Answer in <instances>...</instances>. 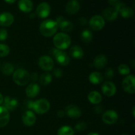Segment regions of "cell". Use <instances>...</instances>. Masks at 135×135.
<instances>
[{
	"label": "cell",
	"instance_id": "6da1fadb",
	"mask_svg": "<svg viewBox=\"0 0 135 135\" xmlns=\"http://www.w3.org/2000/svg\"><path fill=\"white\" fill-rule=\"evenodd\" d=\"M26 106L32 109L38 114H44L47 113L50 108V104L46 99H40L35 102L28 101Z\"/></svg>",
	"mask_w": 135,
	"mask_h": 135
},
{
	"label": "cell",
	"instance_id": "7a4b0ae2",
	"mask_svg": "<svg viewBox=\"0 0 135 135\" xmlns=\"http://www.w3.org/2000/svg\"><path fill=\"white\" fill-rule=\"evenodd\" d=\"M58 25L55 21L47 19L44 21L40 25V32L45 37H51L57 32Z\"/></svg>",
	"mask_w": 135,
	"mask_h": 135
},
{
	"label": "cell",
	"instance_id": "3957f363",
	"mask_svg": "<svg viewBox=\"0 0 135 135\" xmlns=\"http://www.w3.org/2000/svg\"><path fill=\"white\" fill-rule=\"evenodd\" d=\"M53 42L57 49L64 50L71 46V39L68 34L64 32H59L55 34L53 39Z\"/></svg>",
	"mask_w": 135,
	"mask_h": 135
},
{
	"label": "cell",
	"instance_id": "277c9868",
	"mask_svg": "<svg viewBox=\"0 0 135 135\" xmlns=\"http://www.w3.org/2000/svg\"><path fill=\"white\" fill-rule=\"evenodd\" d=\"M13 81L18 86H25L28 83L30 75L26 70L24 69H18L14 72L13 75Z\"/></svg>",
	"mask_w": 135,
	"mask_h": 135
},
{
	"label": "cell",
	"instance_id": "5b68a950",
	"mask_svg": "<svg viewBox=\"0 0 135 135\" xmlns=\"http://www.w3.org/2000/svg\"><path fill=\"white\" fill-rule=\"evenodd\" d=\"M51 53L56 61L59 65L62 66H66L69 64L70 57L65 51L58 50L57 48H54L52 49Z\"/></svg>",
	"mask_w": 135,
	"mask_h": 135
},
{
	"label": "cell",
	"instance_id": "8992f818",
	"mask_svg": "<svg viewBox=\"0 0 135 135\" xmlns=\"http://www.w3.org/2000/svg\"><path fill=\"white\" fill-rule=\"evenodd\" d=\"M90 27L95 31H98L102 30L105 26V20L102 16L96 15L93 16L89 21Z\"/></svg>",
	"mask_w": 135,
	"mask_h": 135
},
{
	"label": "cell",
	"instance_id": "52a82bcc",
	"mask_svg": "<svg viewBox=\"0 0 135 135\" xmlns=\"http://www.w3.org/2000/svg\"><path fill=\"white\" fill-rule=\"evenodd\" d=\"M123 88L129 94H134L135 92V77L134 75H128L124 79L122 83Z\"/></svg>",
	"mask_w": 135,
	"mask_h": 135
},
{
	"label": "cell",
	"instance_id": "ba28073f",
	"mask_svg": "<svg viewBox=\"0 0 135 135\" xmlns=\"http://www.w3.org/2000/svg\"><path fill=\"white\" fill-rule=\"evenodd\" d=\"M38 65L45 71H50L54 67V62L52 58L48 55H43L38 60Z\"/></svg>",
	"mask_w": 135,
	"mask_h": 135
},
{
	"label": "cell",
	"instance_id": "9c48e42d",
	"mask_svg": "<svg viewBox=\"0 0 135 135\" xmlns=\"http://www.w3.org/2000/svg\"><path fill=\"white\" fill-rule=\"evenodd\" d=\"M51 12V7L47 2H42L38 5L36 15L39 18H45L48 17Z\"/></svg>",
	"mask_w": 135,
	"mask_h": 135
},
{
	"label": "cell",
	"instance_id": "30bf717a",
	"mask_svg": "<svg viewBox=\"0 0 135 135\" xmlns=\"http://www.w3.org/2000/svg\"><path fill=\"white\" fill-rule=\"evenodd\" d=\"M102 119L107 125H113L117 122L118 115L115 111L110 109L104 112L102 116Z\"/></svg>",
	"mask_w": 135,
	"mask_h": 135
},
{
	"label": "cell",
	"instance_id": "8fae6325",
	"mask_svg": "<svg viewBox=\"0 0 135 135\" xmlns=\"http://www.w3.org/2000/svg\"><path fill=\"white\" fill-rule=\"evenodd\" d=\"M116 86L114 83L110 81H106L102 86V91L105 96L111 97L115 94Z\"/></svg>",
	"mask_w": 135,
	"mask_h": 135
},
{
	"label": "cell",
	"instance_id": "7c38bea8",
	"mask_svg": "<svg viewBox=\"0 0 135 135\" xmlns=\"http://www.w3.org/2000/svg\"><path fill=\"white\" fill-rule=\"evenodd\" d=\"M22 120L23 123L26 126L31 127L35 124L36 117L35 114L32 111L27 110L22 115Z\"/></svg>",
	"mask_w": 135,
	"mask_h": 135
},
{
	"label": "cell",
	"instance_id": "4fadbf2b",
	"mask_svg": "<svg viewBox=\"0 0 135 135\" xmlns=\"http://www.w3.org/2000/svg\"><path fill=\"white\" fill-rule=\"evenodd\" d=\"M103 18L108 21H113L118 17L119 12L114 7L105 8L103 11Z\"/></svg>",
	"mask_w": 135,
	"mask_h": 135
},
{
	"label": "cell",
	"instance_id": "5bb4252c",
	"mask_svg": "<svg viewBox=\"0 0 135 135\" xmlns=\"http://www.w3.org/2000/svg\"><path fill=\"white\" fill-rule=\"evenodd\" d=\"M14 17L9 12H4L0 15V26L7 27L9 26L14 22Z\"/></svg>",
	"mask_w": 135,
	"mask_h": 135
},
{
	"label": "cell",
	"instance_id": "9a60e30c",
	"mask_svg": "<svg viewBox=\"0 0 135 135\" xmlns=\"http://www.w3.org/2000/svg\"><path fill=\"white\" fill-rule=\"evenodd\" d=\"M65 114L68 117L73 119H77L80 117L82 114V112L79 107L76 106L75 105H69L66 108Z\"/></svg>",
	"mask_w": 135,
	"mask_h": 135
},
{
	"label": "cell",
	"instance_id": "2e32d148",
	"mask_svg": "<svg viewBox=\"0 0 135 135\" xmlns=\"http://www.w3.org/2000/svg\"><path fill=\"white\" fill-rule=\"evenodd\" d=\"M9 112L5 107L0 106V127H4L9 122Z\"/></svg>",
	"mask_w": 135,
	"mask_h": 135
},
{
	"label": "cell",
	"instance_id": "e0dca14e",
	"mask_svg": "<svg viewBox=\"0 0 135 135\" xmlns=\"http://www.w3.org/2000/svg\"><path fill=\"white\" fill-rule=\"evenodd\" d=\"M18 9L24 13H30L32 11L34 5L31 0H19L18 3Z\"/></svg>",
	"mask_w": 135,
	"mask_h": 135
},
{
	"label": "cell",
	"instance_id": "ac0fdd59",
	"mask_svg": "<svg viewBox=\"0 0 135 135\" xmlns=\"http://www.w3.org/2000/svg\"><path fill=\"white\" fill-rule=\"evenodd\" d=\"M40 88L38 84L36 83H31L27 86L26 89V94L30 98H33L38 96L40 93Z\"/></svg>",
	"mask_w": 135,
	"mask_h": 135
},
{
	"label": "cell",
	"instance_id": "d6986e66",
	"mask_svg": "<svg viewBox=\"0 0 135 135\" xmlns=\"http://www.w3.org/2000/svg\"><path fill=\"white\" fill-rule=\"evenodd\" d=\"M65 9L69 15L76 14L80 9V4L76 0H70L66 5Z\"/></svg>",
	"mask_w": 135,
	"mask_h": 135
},
{
	"label": "cell",
	"instance_id": "ffe728a7",
	"mask_svg": "<svg viewBox=\"0 0 135 135\" xmlns=\"http://www.w3.org/2000/svg\"><path fill=\"white\" fill-rule=\"evenodd\" d=\"M4 106L8 111H13L17 108L18 105V101L17 99L6 96L3 100Z\"/></svg>",
	"mask_w": 135,
	"mask_h": 135
},
{
	"label": "cell",
	"instance_id": "44dd1931",
	"mask_svg": "<svg viewBox=\"0 0 135 135\" xmlns=\"http://www.w3.org/2000/svg\"><path fill=\"white\" fill-rule=\"evenodd\" d=\"M107 63H108V59H107L105 55H98L94 59L93 65L96 69H101L105 67Z\"/></svg>",
	"mask_w": 135,
	"mask_h": 135
},
{
	"label": "cell",
	"instance_id": "7402d4cb",
	"mask_svg": "<svg viewBox=\"0 0 135 135\" xmlns=\"http://www.w3.org/2000/svg\"><path fill=\"white\" fill-rule=\"evenodd\" d=\"M69 54L74 59H80L84 57V51L79 46H74L69 50Z\"/></svg>",
	"mask_w": 135,
	"mask_h": 135
},
{
	"label": "cell",
	"instance_id": "603a6c76",
	"mask_svg": "<svg viewBox=\"0 0 135 135\" xmlns=\"http://www.w3.org/2000/svg\"><path fill=\"white\" fill-rule=\"evenodd\" d=\"M88 99L91 104H94V105H98V104H99L102 102V97L101 94L98 92L92 91V92H91L88 94Z\"/></svg>",
	"mask_w": 135,
	"mask_h": 135
},
{
	"label": "cell",
	"instance_id": "cb8c5ba5",
	"mask_svg": "<svg viewBox=\"0 0 135 135\" xmlns=\"http://www.w3.org/2000/svg\"><path fill=\"white\" fill-rule=\"evenodd\" d=\"M58 27H59V28L65 32H69L73 28V25L72 22L64 19L58 24Z\"/></svg>",
	"mask_w": 135,
	"mask_h": 135
},
{
	"label": "cell",
	"instance_id": "d4e9b609",
	"mask_svg": "<svg viewBox=\"0 0 135 135\" xmlns=\"http://www.w3.org/2000/svg\"><path fill=\"white\" fill-rule=\"evenodd\" d=\"M89 80L92 84H99L103 81V76L99 72H93L89 75Z\"/></svg>",
	"mask_w": 135,
	"mask_h": 135
},
{
	"label": "cell",
	"instance_id": "484cf974",
	"mask_svg": "<svg viewBox=\"0 0 135 135\" xmlns=\"http://www.w3.org/2000/svg\"><path fill=\"white\" fill-rule=\"evenodd\" d=\"M119 13H120L121 17H123V18H131L134 15V11L133 10V9H131L129 7L126 6L125 5H124L120 9V10L119 11Z\"/></svg>",
	"mask_w": 135,
	"mask_h": 135
},
{
	"label": "cell",
	"instance_id": "4316f807",
	"mask_svg": "<svg viewBox=\"0 0 135 135\" xmlns=\"http://www.w3.org/2000/svg\"><path fill=\"white\" fill-rule=\"evenodd\" d=\"M1 71L5 75H11L14 73L15 67L11 63L5 62L1 65Z\"/></svg>",
	"mask_w": 135,
	"mask_h": 135
},
{
	"label": "cell",
	"instance_id": "83f0119b",
	"mask_svg": "<svg viewBox=\"0 0 135 135\" xmlns=\"http://www.w3.org/2000/svg\"><path fill=\"white\" fill-rule=\"evenodd\" d=\"M92 38H93V34L92 32L88 29L84 30L80 34V38L85 43H89L90 42H91Z\"/></svg>",
	"mask_w": 135,
	"mask_h": 135
},
{
	"label": "cell",
	"instance_id": "f1b7e54d",
	"mask_svg": "<svg viewBox=\"0 0 135 135\" xmlns=\"http://www.w3.org/2000/svg\"><path fill=\"white\" fill-rule=\"evenodd\" d=\"M75 131L73 129L69 126H63L59 128L57 131V135H74Z\"/></svg>",
	"mask_w": 135,
	"mask_h": 135
},
{
	"label": "cell",
	"instance_id": "f546056e",
	"mask_svg": "<svg viewBox=\"0 0 135 135\" xmlns=\"http://www.w3.org/2000/svg\"><path fill=\"white\" fill-rule=\"evenodd\" d=\"M52 81V76L49 73H45L40 76V83L42 85H48Z\"/></svg>",
	"mask_w": 135,
	"mask_h": 135
},
{
	"label": "cell",
	"instance_id": "4dcf8cb0",
	"mask_svg": "<svg viewBox=\"0 0 135 135\" xmlns=\"http://www.w3.org/2000/svg\"><path fill=\"white\" fill-rule=\"evenodd\" d=\"M10 52L9 46L4 44H0V57H5Z\"/></svg>",
	"mask_w": 135,
	"mask_h": 135
},
{
	"label": "cell",
	"instance_id": "1f68e13d",
	"mask_svg": "<svg viewBox=\"0 0 135 135\" xmlns=\"http://www.w3.org/2000/svg\"><path fill=\"white\" fill-rule=\"evenodd\" d=\"M118 71L122 75H128L131 73L129 67L125 64H121L119 66Z\"/></svg>",
	"mask_w": 135,
	"mask_h": 135
},
{
	"label": "cell",
	"instance_id": "d6a6232c",
	"mask_svg": "<svg viewBox=\"0 0 135 135\" xmlns=\"http://www.w3.org/2000/svg\"><path fill=\"white\" fill-rule=\"evenodd\" d=\"M8 32L5 29H0V41H4L7 38Z\"/></svg>",
	"mask_w": 135,
	"mask_h": 135
},
{
	"label": "cell",
	"instance_id": "836d02e7",
	"mask_svg": "<svg viewBox=\"0 0 135 135\" xmlns=\"http://www.w3.org/2000/svg\"><path fill=\"white\" fill-rule=\"evenodd\" d=\"M86 124L84 123L81 122L76 124V126H75V129H76V131H77L81 132L83 131L86 129Z\"/></svg>",
	"mask_w": 135,
	"mask_h": 135
},
{
	"label": "cell",
	"instance_id": "e575fe53",
	"mask_svg": "<svg viewBox=\"0 0 135 135\" xmlns=\"http://www.w3.org/2000/svg\"><path fill=\"white\" fill-rule=\"evenodd\" d=\"M105 76H106L107 78H109V79H111V78L113 77L114 76V73H113V71L112 69L109 68L106 70L105 73Z\"/></svg>",
	"mask_w": 135,
	"mask_h": 135
},
{
	"label": "cell",
	"instance_id": "d590c367",
	"mask_svg": "<svg viewBox=\"0 0 135 135\" xmlns=\"http://www.w3.org/2000/svg\"><path fill=\"white\" fill-rule=\"evenodd\" d=\"M54 73V76L57 78H60L62 76V75H63V72H62L61 70L58 68L55 69L54 70V73Z\"/></svg>",
	"mask_w": 135,
	"mask_h": 135
},
{
	"label": "cell",
	"instance_id": "8d00e7d4",
	"mask_svg": "<svg viewBox=\"0 0 135 135\" xmlns=\"http://www.w3.org/2000/svg\"><path fill=\"white\" fill-rule=\"evenodd\" d=\"M108 3L113 7H115L121 3V1L120 0H108Z\"/></svg>",
	"mask_w": 135,
	"mask_h": 135
},
{
	"label": "cell",
	"instance_id": "74e56055",
	"mask_svg": "<svg viewBox=\"0 0 135 135\" xmlns=\"http://www.w3.org/2000/svg\"><path fill=\"white\" fill-rule=\"evenodd\" d=\"M79 23H80V25H83V26H84V25H85L87 23V20L84 17H81V18H79Z\"/></svg>",
	"mask_w": 135,
	"mask_h": 135
},
{
	"label": "cell",
	"instance_id": "f35d334b",
	"mask_svg": "<svg viewBox=\"0 0 135 135\" xmlns=\"http://www.w3.org/2000/svg\"><path fill=\"white\" fill-rule=\"evenodd\" d=\"M30 79L33 81H36L37 79H38V74L36 73H32V75H30Z\"/></svg>",
	"mask_w": 135,
	"mask_h": 135
},
{
	"label": "cell",
	"instance_id": "ab89813d",
	"mask_svg": "<svg viewBox=\"0 0 135 135\" xmlns=\"http://www.w3.org/2000/svg\"><path fill=\"white\" fill-rule=\"evenodd\" d=\"M95 111H96V112L97 113H101V112H102V106H100V105H97V106L95 108Z\"/></svg>",
	"mask_w": 135,
	"mask_h": 135
},
{
	"label": "cell",
	"instance_id": "60d3db41",
	"mask_svg": "<svg viewBox=\"0 0 135 135\" xmlns=\"http://www.w3.org/2000/svg\"><path fill=\"white\" fill-rule=\"evenodd\" d=\"M65 112H63V111H61V110L59 111V112H58V113H57L58 117H63V116L65 115Z\"/></svg>",
	"mask_w": 135,
	"mask_h": 135
},
{
	"label": "cell",
	"instance_id": "b9f144b4",
	"mask_svg": "<svg viewBox=\"0 0 135 135\" xmlns=\"http://www.w3.org/2000/svg\"><path fill=\"white\" fill-rule=\"evenodd\" d=\"M16 1H17V0H5V2L7 3H9V4L14 3Z\"/></svg>",
	"mask_w": 135,
	"mask_h": 135
},
{
	"label": "cell",
	"instance_id": "7bdbcfd3",
	"mask_svg": "<svg viewBox=\"0 0 135 135\" xmlns=\"http://www.w3.org/2000/svg\"><path fill=\"white\" fill-rule=\"evenodd\" d=\"M3 100H4L3 96L2 94L0 93V105L3 104Z\"/></svg>",
	"mask_w": 135,
	"mask_h": 135
},
{
	"label": "cell",
	"instance_id": "ee69618b",
	"mask_svg": "<svg viewBox=\"0 0 135 135\" xmlns=\"http://www.w3.org/2000/svg\"><path fill=\"white\" fill-rule=\"evenodd\" d=\"M87 135H100V134H98V133H90Z\"/></svg>",
	"mask_w": 135,
	"mask_h": 135
},
{
	"label": "cell",
	"instance_id": "f6af8a7d",
	"mask_svg": "<svg viewBox=\"0 0 135 135\" xmlns=\"http://www.w3.org/2000/svg\"><path fill=\"white\" fill-rule=\"evenodd\" d=\"M34 17H35V14H34V13H31V14H30V18H34Z\"/></svg>",
	"mask_w": 135,
	"mask_h": 135
},
{
	"label": "cell",
	"instance_id": "bcb514c9",
	"mask_svg": "<svg viewBox=\"0 0 135 135\" xmlns=\"http://www.w3.org/2000/svg\"><path fill=\"white\" fill-rule=\"evenodd\" d=\"M122 135H128V134H122Z\"/></svg>",
	"mask_w": 135,
	"mask_h": 135
}]
</instances>
